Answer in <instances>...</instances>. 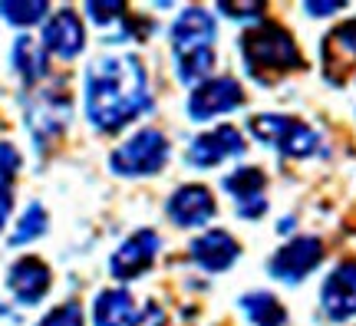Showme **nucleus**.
<instances>
[{"mask_svg":"<svg viewBox=\"0 0 356 326\" xmlns=\"http://www.w3.org/2000/svg\"><path fill=\"white\" fill-rule=\"evenodd\" d=\"M152 106L149 73L136 53H106L86 70V119L102 136L122 132Z\"/></svg>","mask_w":356,"mask_h":326,"instance_id":"f257e3e1","label":"nucleus"},{"mask_svg":"<svg viewBox=\"0 0 356 326\" xmlns=\"http://www.w3.org/2000/svg\"><path fill=\"white\" fill-rule=\"evenodd\" d=\"M238 47H241L244 70L257 83H274L277 76H287L304 66L297 40L277 24L248 26L241 33V40H238Z\"/></svg>","mask_w":356,"mask_h":326,"instance_id":"f03ea898","label":"nucleus"},{"mask_svg":"<svg viewBox=\"0 0 356 326\" xmlns=\"http://www.w3.org/2000/svg\"><path fill=\"white\" fill-rule=\"evenodd\" d=\"M248 132L261 142L277 149L284 158H310L320 149V136L314 129L293 119V115H280V113H261L248 119Z\"/></svg>","mask_w":356,"mask_h":326,"instance_id":"7ed1b4c3","label":"nucleus"},{"mask_svg":"<svg viewBox=\"0 0 356 326\" xmlns=\"http://www.w3.org/2000/svg\"><path fill=\"white\" fill-rule=\"evenodd\" d=\"M113 172L119 178H145L159 175L168 165V138L159 129H139L113 152Z\"/></svg>","mask_w":356,"mask_h":326,"instance_id":"20e7f679","label":"nucleus"},{"mask_svg":"<svg viewBox=\"0 0 356 326\" xmlns=\"http://www.w3.org/2000/svg\"><path fill=\"white\" fill-rule=\"evenodd\" d=\"M24 119H26L30 136L37 138V145L63 136L66 126H70V119H73V99H70V92H66L63 83L37 89V92L24 102Z\"/></svg>","mask_w":356,"mask_h":326,"instance_id":"39448f33","label":"nucleus"},{"mask_svg":"<svg viewBox=\"0 0 356 326\" xmlns=\"http://www.w3.org/2000/svg\"><path fill=\"white\" fill-rule=\"evenodd\" d=\"M320 261H323V241L314 238V234H300V238H291L287 244H280L270 263H267V270L280 284H300L317 270Z\"/></svg>","mask_w":356,"mask_h":326,"instance_id":"423d86ee","label":"nucleus"},{"mask_svg":"<svg viewBox=\"0 0 356 326\" xmlns=\"http://www.w3.org/2000/svg\"><path fill=\"white\" fill-rule=\"evenodd\" d=\"M244 106V86L234 76H211L202 86L191 89L188 96V115L195 122H208L218 115H228Z\"/></svg>","mask_w":356,"mask_h":326,"instance_id":"0eeeda50","label":"nucleus"},{"mask_svg":"<svg viewBox=\"0 0 356 326\" xmlns=\"http://www.w3.org/2000/svg\"><path fill=\"white\" fill-rule=\"evenodd\" d=\"M248 142H244L241 129L234 126H218L211 132H202V136L191 138L188 152H185V162L191 168H215V165L228 162V158H241Z\"/></svg>","mask_w":356,"mask_h":326,"instance_id":"6e6552de","label":"nucleus"},{"mask_svg":"<svg viewBox=\"0 0 356 326\" xmlns=\"http://www.w3.org/2000/svg\"><path fill=\"white\" fill-rule=\"evenodd\" d=\"M159 247H162L159 234L149 231V227H142V231H136L132 238H126L115 247V254L109 257V274H113L115 280H126V284L136 280V277H142L145 270H152L155 257H159Z\"/></svg>","mask_w":356,"mask_h":326,"instance_id":"1a4fd4ad","label":"nucleus"},{"mask_svg":"<svg viewBox=\"0 0 356 326\" xmlns=\"http://www.w3.org/2000/svg\"><path fill=\"white\" fill-rule=\"evenodd\" d=\"M43 50H50L53 56L60 60H73L86 50V26H83V17H79L73 7H60L47 17L43 24Z\"/></svg>","mask_w":356,"mask_h":326,"instance_id":"9d476101","label":"nucleus"},{"mask_svg":"<svg viewBox=\"0 0 356 326\" xmlns=\"http://www.w3.org/2000/svg\"><path fill=\"white\" fill-rule=\"evenodd\" d=\"M165 211H168V221L178 227H202L218 214V201L211 195V188L191 181V185H181V188H175L168 195Z\"/></svg>","mask_w":356,"mask_h":326,"instance_id":"9b49d317","label":"nucleus"},{"mask_svg":"<svg viewBox=\"0 0 356 326\" xmlns=\"http://www.w3.org/2000/svg\"><path fill=\"white\" fill-rule=\"evenodd\" d=\"M320 307L333 323H346L356 316V263H337L323 287H320Z\"/></svg>","mask_w":356,"mask_h":326,"instance_id":"f8f14e48","label":"nucleus"},{"mask_svg":"<svg viewBox=\"0 0 356 326\" xmlns=\"http://www.w3.org/2000/svg\"><path fill=\"white\" fill-rule=\"evenodd\" d=\"M188 254L195 261V267H202L204 274H225L241 257V244L231 238L228 231L215 227V231H204V234H198L191 241Z\"/></svg>","mask_w":356,"mask_h":326,"instance_id":"ddd939ff","label":"nucleus"},{"mask_svg":"<svg viewBox=\"0 0 356 326\" xmlns=\"http://www.w3.org/2000/svg\"><path fill=\"white\" fill-rule=\"evenodd\" d=\"M50 284L53 274L40 257H20L7 270V290L13 293V300L24 303V307H37L50 293Z\"/></svg>","mask_w":356,"mask_h":326,"instance_id":"4468645a","label":"nucleus"},{"mask_svg":"<svg viewBox=\"0 0 356 326\" xmlns=\"http://www.w3.org/2000/svg\"><path fill=\"white\" fill-rule=\"evenodd\" d=\"M215 37H218L215 13L204 10V7H185L175 17V24H172V50L175 53L215 47Z\"/></svg>","mask_w":356,"mask_h":326,"instance_id":"2eb2a0df","label":"nucleus"},{"mask_svg":"<svg viewBox=\"0 0 356 326\" xmlns=\"http://www.w3.org/2000/svg\"><path fill=\"white\" fill-rule=\"evenodd\" d=\"M323 76L330 83H343V76L350 70H356V17L346 24L333 26L330 33L323 37Z\"/></svg>","mask_w":356,"mask_h":326,"instance_id":"dca6fc26","label":"nucleus"},{"mask_svg":"<svg viewBox=\"0 0 356 326\" xmlns=\"http://www.w3.org/2000/svg\"><path fill=\"white\" fill-rule=\"evenodd\" d=\"M10 66H13V73L20 76V83H24V86H37L40 79H47V73H50V63H47V50H43V43L33 40V37H26V33H20V37L13 40Z\"/></svg>","mask_w":356,"mask_h":326,"instance_id":"f3484780","label":"nucleus"},{"mask_svg":"<svg viewBox=\"0 0 356 326\" xmlns=\"http://www.w3.org/2000/svg\"><path fill=\"white\" fill-rule=\"evenodd\" d=\"M132 320H136V300L129 290H102L92 300V326H132Z\"/></svg>","mask_w":356,"mask_h":326,"instance_id":"a211bd4d","label":"nucleus"},{"mask_svg":"<svg viewBox=\"0 0 356 326\" xmlns=\"http://www.w3.org/2000/svg\"><path fill=\"white\" fill-rule=\"evenodd\" d=\"M241 310L254 326H287V310L284 303L267 293V290H251L241 297Z\"/></svg>","mask_w":356,"mask_h":326,"instance_id":"6ab92c4d","label":"nucleus"},{"mask_svg":"<svg viewBox=\"0 0 356 326\" xmlns=\"http://www.w3.org/2000/svg\"><path fill=\"white\" fill-rule=\"evenodd\" d=\"M211 70H215V47L175 53V73L185 86H202L204 79H211Z\"/></svg>","mask_w":356,"mask_h":326,"instance_id":"aec40b11","label":"nucleus"},{"mask_svg":"<svg viewBox=\"0 0 356 326\" xmlns=\"http://www.w3.org/2000/svg\"><path fill=\"white\" fill-rule=\"evenodd\" d=\"M225 191H228L231 198L238 201H254V198H264V185H267V178L264 172L257 168V165H238L231 175H225Z\"/></svg>","mask_w":356,"mask_h":326,"instance_id":"412c9836","label":"nucleus"},{"mask_svg":"<svg viewBox=\"0 0 356 326\" xmlns=\"http://www.w3.org/2000/svg\"><path fill=\"white\" fill-rule=\"evenodd\" d=\"M0 17L10 26L26 30L50 17V3L47 0H0Z\"/></svg>","mask_w":356,"mask_h":326,"instance_id":"4be33fe9","label":"nucleus"},{"mask_svg":"<svg viewBox=\"0 0 356 326\" xmlns=\"http://www.w3.org/2000/svg\"><path fill=\"white\" fill-rule=\"evenodd\" d=\"M47 227H50V218H47V211H43V204H40V201H30L26 211L20 214V221L13 225L10 247H20V244H30V241L43 238Z\"/></svg>","mask_w":356,"mask_h":326,"instance_id":"5701e85b","label":"nucleus"},{"mask_svg":"<svg viewBox=\"0 0 356 326\" xmlns=\"http://www.w3.org/2000/svg\"><path fill=\"white\" fill-rule=\"evenodd\" d=\"M86 13L92 17V24L102 30V37L109 33V26H122L129 20V10L122 0H89Z\"/></svg>","mask_w":356,"mask_h":326,"instance_id":"b1692460","label":"nucleus"},{"mask_svg":"<svg viewBox=\"0 0 356 326\" xmlns=\"http://www.w3.org/2000/svg\"><path fill=\"white\" fill-rule=\"evenodd\" d=\"M37 326H83V307H79L76 300L60 303V307H53Z\"/></svg>","mask_w":356,"mask_h":326,"instance_id":"393cba45","label":"nucleus"},{"mask_svg":"<svg viewBox=\"0 0 356 326\" xmlns=\"http://www.w3.org/2000/svg\"><path fill=\"white\" fill-rule=\"evenodd\" d=\"M20 172V152L13 142H0V191H10L13 178Z\"/></svg>","mask_w":356,"mask_h":326,"instance_id":"a878e982","label":"nucleus"},{"mask_svg":"<svg viewBox=\"0 0 356 326\" xmlns=\"http://www.w3.org/2000/svg\"><path fill=\"white\" fill-rule=\"evenodd\" d=\"M218 10L231 17V20H241V24H257V17L264 13V3H218Z\"/></svg>","mask_w":356,"mask_h":326,"instance_id":"bb28decb","label":"nucleus"},{"mask_svg":"<svg viewBox=\"0 0 356 326\" xmlns=\"http://www.w3.org/2000/svg\"><path fill=\"white\" fill-rule=\"evenodd\" d=\"M132 326H168V316H165V310H162L159 303H145L139 313H136Z\"/></svg>","mask_w":356,"mask_h":326,"instance_id":"cd10ccee","label":"nucleus"},{"mask_svg":"<svg viewBox=\"0 0 356 326\" xmlns=\"http://www.w3.org/2000/svg\"><path fill=\"white\" fill-rule=\"evenodd\" d=\"M346 3L343 0H307L304 10L310 13V17H333V13H340Z\"/></svg>","mask_w":356,"mask_h":326,"instance_id":"c85d7f7f","label":"nucleus"},{"mask_svg":"<svg viewBox=\"0 0 356 326\" xmlns=\"http://www.w3.org/2000/svg\"><path fill=\"white\" fill-rule=\"evenodd\" d=\"M10 208H13V195L10 191H0V231H3L7 218H10Z\"/></svg>","mask_w":356,"mask_h":326,"instance_id":"c756f323","label":"nucleus"},{"mask_svg":"<svg viewBox=\"0 0 356 326\" xmlns=\"http://www.w3.org/2000/svg\"><path fill=\"white\" fill-rule=\"evenodd\" d=\"M293 225H297V221H293V218H284V221H280V225H277V231H280V234H287V231H291Z\"/></svg>","mask_w":356,"mask_h":326,"instance_id":"7c9ffc66","label":"nucleus"}]
</instances>
